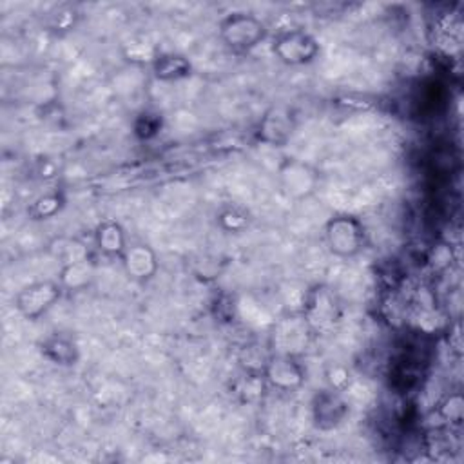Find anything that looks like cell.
Masks as SVG:
<instances>
[{
    "instance_id": "6da1fadb",
    "label": "cell",
    "mask_w": 464,
    "mask_h": 464,
    "mask_svg": "<svg viewBox=\"0 0 464 464\" xmlns=\"http://www.w3.org/2000/svg\"><path fill=\"white\" fill-rule=\"evenodd\" d=\"M219 36L225 45L236 53H248L257 47L265 36V24L248 13H230L219 22Z\"/></svg>"
},
{
    "instance_id": "7a4b0ae2",
    "label": "cell",
    "mask_w": 464,
    "mask_h": 464,
    "mask_svg": "<svg viewBox=\"0 0 464 464\" xmlns=\"http://www.w3.org/2000/svg\"><path fill=\"white\" fill-rule=\"evenodd\" d=\"M328 250L337 257H353L364 248L366 232L361 219L350 214L334 216L324 227Z\"/></svg>"
},
{
    "instance_id": "3957f363",
    "label": "cell",
    "mask_w": 464,
    "mask_h": 464,
    "mask_svg": "<svg viewBox=\"0 0 464 464\" xmlns=\"http://www.w3.org/2000/svg\"><path fill=\"white\" fill-rule=\"evenodd\" d=\"M272 53L288 65H303L319 54L317 40L303 29H286L274 36Z\"/></svg>"
},
{
    "instance_id": "277c9868",
    "label": "cell",
    "mask_w": 464,
    "mask_h": 464,
    "mask_svg": "<svg viewBox=\"0 0 464 464\" xmlns=\"http://www.w3.org/2000/svg\"><path fill=\"white\" fill-rule=\"evenodd\" d=\"M62 295V285L56 281H38L25 288H22L16 294V308L18 312L34 321L42 314H45Z\"/></svg>"
},
{
    "instance_id": "5b68a950",
    "label": "cell",
    "mask_w": 464,
    "mask_h": 464,
    "mask_svg": "<svg viewBox=\"0 0 464 464\" xmlns=\"http://www.w3.org/2000/svg\"><path fill=\"white\" fill-rule=\"evenodd\" d=\"M303 317L310 328H315L321 332H326L328 328H332L334 323L339 319V308L334 295L323 286H317L315 290H312V294L306 299Z\"/></svg>"
},
{
    "instance_id": "8992f818",
    "label": "cell",
    "mask_w": 464,
    "mask_h": 464,
    "mask_svg": "<svg viewBox=\"0 0 464 464\" xmlns=\"http://www.w3.org/2000/svg\"><path fill=\"white\" fill-rule=\"evenodd\" d=\"M263 375L274 388L294 390L303 382L304 370L294 355L276 353V355H268V361L263 368Z\"/></svg>"
},
{
    "instance_id": "52a82bcc",
    "label": "cell",
    "mask_w": 464,
    "mask_h": 464,
    "mask_svg": "<svg viewBox=\"0 0 464 464\" xmlns=\"http://www.w3.org/2000/svg\"><path fill=\"white\" fill-rule=\"evenodd\" d=\"M294 118L288 109L274 107L270 109L259 123V136L270 145H283L292 136Z\"/></svg>"
},
{
    "instance_id": "ba28073f",
    "label": "cell",
    "mask_w": 464,
    "mask_h": 464,
    "mask_svg": "<svg viewBox=\"0 0 464 464\" xmlns=\"http://www.w3.org/2000/svg\"><path fill=\"white\" fill-rule=\"evenodd\" d=\"M120 259L125 266V272L138 281H145L152 277L158 268L154 252L143 243H129Z\"/></svg>"
},
{
    "instance_id": "9c48e42d",
    "label": "cell",
    "mask_w": 464,
    "mask_h": 464,
    "mask_svg": "<svg viewBox=\"0 0 464 464\" xmlns=\"http://www.w3.org/2000/svg\"><path fill=\"white\" fill-rule=\"evenodd\" d=\"M348 408L334 392H319L314 401V419L321 428H332L343 420Z\"/></svg>"
},
{
    "instance_id": "30bf717a",
    "label": "cell",
    "mask_w": 464,
    "mask_h": 464,
    "mask_svg": "<svg viewBox=\"0 0 464 464\" xmlns=\"http://www.w3.org/2000/svg\"><path fill=\"white\" fill-rule=\"evenodd\" d=\"M94 243L107 257H121L129 241L123 228L116 221H103L94 232Z\"/></svg>"
},
{
    "instance_id": "8fae6325",
    "label": "cell",
    "mask_w": 464,
    "mask_h": 464,
    "mask_svg": "<svg viewBox=\"0 0 464 464\" xmlns=\"http://www.w3.org/2000/svg\"><path fill=\"white\" fill-rule=\"evenodd\" d=\"M152 69L158 80H179L188 76L192 71L190 62L185 56L174 53L158 54L152 62Z\"/></svg>"
},
{
    "instance_id": "7c38bea8",
    "label": "cell",
    "mask_w": 464,
    "mask_h": 464,
    "mask_svg": "<svg viewBox=\"0 0 464 464\" xmlns=\"http://www.w3.org/2000/svg\"><path fill=\"white\" fill-rule=\"evenodd\" d=\"M42 352L47 359L56 364H74L78 359V348L71 337L65 335H53L44 341Z\"/></svg>"
},
{
    "instance_id": "4fadbf2b",
    "label": "cell",
    "mask_w": 464,
    "mask_h": 464,
    "mask_svg": "<svg viewBox=\"0 0 464 464\" xmlns=\"http://www.w3.org/2000/svg\"><path fill=\"white\" fill-rule=\"evenodd\" d=\"M62 207V196L60 194H45L42 196L40 199L34 201V207H33V214L36 218H47V216H53L56 210H60Z\"/></svg>"
}]
</instances>
